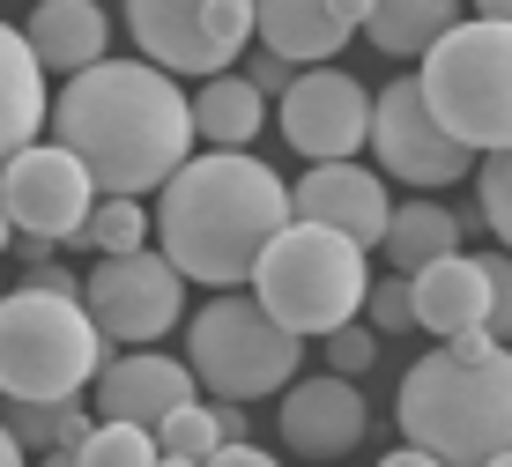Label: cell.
Returning a JSON list of instances; mask_svg holds the SVG:
<instances>
[{
  "label": "cell",
  "instance_id": "cell-1",
  "mask_svg": "<svg viewBox=\"0 0 512 467\" xmlns=\"http://www.w3.org/2000/svg\"><path fill=\"white\" fill-rule=\"evenodd\" d=\"M52 149L90 171L97 201H141L193 156L186 89L149 60H97L45 104Z\"/></svg>",
  "mask_w": 512,
  "mask_h": 467
},
{
  "label": "cell",
  "instance_id": "cell-2",
  "mask_svg": "<svg viewBox=\"0 0 512 467\" xmlns=\"http://www.w3.org/2000/svg\"><path fill=\"white\" fill-rule=\"evenodd\" d=\"M164 208H156V238H164V267L179 282H208V290H238L268 238L290 223V193L282 178L245 149H208L186 156L164 178Z\"/></svg>",
  "mask_w": 512,
  "mask_h": 467
},
{
  "label": "cell",
  "instance_id": "cell-3",
  "mask_svg": "<svg viewBox=\"0 0 512 467\" xmlns=\"http://www.w3.org/2000/svg\"><path fill=\"white\" fill-rule=\"evenodd\" d=\"M394 416H401V438L416 453H431L438 467H483L512 438V356L498 349L483 364H461V356L431 349L401 379Z\"/></svg>",
  "mask_w": 512,
  "mask_h": 467
},
{
  "label": "cell",
  "instance_id": "cell-4",
  "mask_svg": "<svg viewBox=\"0 0 512 467\" xmlns=\"http://www.w3.org/2000/svg\"><path fill=\"white\" fill-rule=\"evenodd\" d=\"M253 304L275 319L282 334H334L349 327V319L364 312V282H372V267H364V245H349L342 230H320V223H282L268 238V253L253 260Z\"/></svg>",
  "mask_w": 512,
  "mask_h": 467
},
{
  "label": "cell",
  "instance_id": "cell-5",
  "mask_svg": "<svg viewBox=\"0 0 512 467\" xmlns=\"http://www.w3.org/2000/svg\"><path fill=\"white\" fill-rule=\"evenodd\" d=\"M416 97L468 156L512 141V23H461L446 30L416 67Z\"/></svg>",
  "mask_w": 512,
  "mask_h": 467
},
{
  "label": "cell",
  "instance_id": "cell-6",
  "mask_svg": "<svg viewBox=\"0 0 512 467\" xmlns=\"http://www.w3.org/2000/svg\"><path fill=\"white\" fill-rule=\"evenodd\" d=\"M104 341L82 297H0V393L8 401H82L104 371Z\"/></svg>",
  "mask_w": 512,
  "mask_h": 467
},
{
  "label": "cell",
  "instance_id": "cell-7",
  "mask_svg": "<svg viewBox=\"0 0 512 467\" xmlns=\"http://www.w3.org/2000/svg\"><path fill=\"white\" fill-rule=\"evenodd\" d=\"M305 364V341L282 334L268 312H260L245 290H223L193 312L186 327V371L193 386H208L216 401H260V393H282Z\"/></svg>",
  "mask_w": 512,
  "mask_h": 467
},
{
  "label": "cell",
  "instance_id": "cell-8",
  "mask_svg": "<svg viewBox=\"0 0 512 467\" xmlns=\"http://www.w3.org/2000/svg\"><path fill=\"white\" fill-rule=\"evenodd\" d=\"M127 30L156 75H231L253 45V0H127Z\"/></svg>",
  "mask_w": 512,
  "mask_h": 467
},
{
  "label": "cell",
  "instance_id": "cell-9",
  "mask_svg": "<svg viewBox=\"0 0 512 467\" xmlns=\"http://www.w3.org/2000/svg\"><path fill=\"white\" fill-rule=\"evenodd\" d=\"M401 282H409L416 327H431L446 341L468 334V327L505 341V327H512V260H505V245L498 253H446V260L416 267V275H401Z\"/></svg>",
  "mask_w": 512,
  "mask_h": 467
},
{
  "label": "cell",
  "instance_id": "cell-10",
  "mask_svg": "<svg viewBox=\"0 0 512 467\" xmlns=\"http://www.w3.org/2000/svg\"><path fill=\"white\" fill-rule=\"evenodd\" d=\"M364 141H372V156H379L372 171H379V178H409L416 193H446L453 178H468V164H475L461 141L423 112L416 75H394V82L379 89L372 119H364Z\"/></svg>",
  "mask_w": 512,
  "mask_h": 467
},
{
  "label": "cell",
  "instance_id": "cell-11",
  "mask_svg": "<svg viewBox=\"0 0 512 467\" xmlns=\"http://www.w3.org/2000/svg\"><path fill=\"white\" fill-rule=\"evenodd\" d=\"M90 208H97V186H90V171L75 164L67 149H15L8 164H0V215H8V230H30L38 245H67V238H82V223H90Z\"/></svg>",
  "mask_w": 512,
  "mask_h": 467
},
{
  "label": "cell",
  "instance_id": "cell-12",
  "mask_svg": "<svg viewBox=\"0 0 512 467\" xmlns=\"http://www.w3.org/2000/svg\"><path fill=\"white\" fill-rule=\"evenodd\" d=\"M186 282L164 267V253H127V260H97V275L82 282V312L104 341L119 349H149L156 334L179 327Z\"/></svg>",
  "mask_w": 512,
  "mask_h": 467
},
{
  "label": "cell",
  "instance_id": "cell-13",
  "mask_svg": "<svg viewBox=\"0 0 512 467\" xmlns=\"http://www.w3.org/2000/svg\"><path fill=\"white\" fill-rule=\"evenodd\" d=\"M282 141L305 164H349L364 149V119H372V89L349 67H297L290 89L275 97Z\"/></svg>",
  "mask_w": 512,
  "mask_h": 467
},
{
  "label": "cell",
  "instance_id": "cell-14",
  "mask_svg": "<svg viewBox=\"0 0 512 467\" xmlns=\"http://www.w3.org/2000/svg\"><path fill=\"white\" fill-rule=\"evenodd\" d=\"M282 193H290V223L342 230V238L364 245V253L386 238V208H394L386 201V178L372 164H357V156H349V164H312L297 186H282Z\"/></svg>",
  "mask_w": 512,
  "mask_h": 467
},
{
  "label": "cell",
  "instance_id": "cell-15",
  "mask_svg": "<svg viewBox=\"0 0 512 467\" xmlns=\"http://www.w3.org/2000/svg\"><path fill=\"white\" fill-rule=\"evenodd\" d=\"M282 445H290L297 460H342L364 445V393L349 379H334V371H320V379H290L282 386Z\"/></svg>",
  "mask_w": 512,
  "mask_h": 467
},
{
  "label": "cell",
  "instance_id": "cell-16",
  "mask_svg": "<svg viewBox=\"0 0 512 467\" xmlns=\"http://www.w3.org/2000/svg\"><path fill=\"white\" fill-rule=\"evenodd\" d=\"M97 423H134V430H156L171 408L193 401V371L179 356H156V349H127V356H104L97 371Z\"/></svg>",
  "mask_w": 512,
  "mask_h": 467
},
{
  "label": "cell",
  "instance_id": "cell-17",
  "mask_svg": "<svg viewBox=\"0 0 512 467\" xmlns=\"http://www.w3.org/2000/svg\"><path fill=\"white\" fill-rule=\"evenodd\" d=\"M364 23V0H253L260 52L290 67H320L327 52H342Z\"/></svg>",
  "mask_w": 512,
  "mask_h": 467
},
{
  "label": "cell",
  "instance_id": "cell-18",
  "mask_svg": "<svg viewBox=\"0 0 512 467\" xmlns=\"http://www.w3.org/2000/svg\"><path fill=\"white\" fill-rule=\"evenodd\" d=\"M23 45L38 60V75H82V67H97L112 52V15L97 0H38Z\"/></svg>",
  "mask_w": 512,
  "mask_h": 467
},
{
  "label": "cell",
  "instance_id": "cell-19",
  "mask_svg": "<svg viewBox=\"0 0 512 467\" xmlns=\"http://www.w3.org/2000/svg\"><path fill=\"white\" fill-rule=\"evenodd\" d=\"M45 75H38V60H30V45H23V30L15 23H0V164H8L15 149H30L45 127Z\"/></svg>",
  "mask_w": 512,
  "mask_h": 467
},
{
  "label": "cell",
  "instance_id": "cell-20",
  "mask_svg": "<svg viewBox=\"0 0 512 467\" xmlns=\"http://www.w3.org/2000/svg\"><path fill=\"white\" fill-rule=\"evenodd\" d=\"M461 23V0H364V38L386 60H423L446 30Z\"/></svg>",
  "mask_w": 512,
  "mask_h": 467
},
{
  "label": "cell",
  "instance_id": "cell-21",
  "mask_svg": "<svg viewBox=\"0 0 512 467\" xmlns=\"http://www.w3.org/2000/svg\"><path fill=\"white\" fill-rule=\"evenodd\" d=\"M193 112V134L216 141V149H245V141H260V119H268V97H260L245 75H208L201 97H186Z\"/></svg>",
  "mask_w": 512,
  "mask_h": 467
},
{
  "label": "cell",
  "instance_id": "cell-22",
  "mask_svg": "<svg viewBox=\"0 0 512 467\" xmlns=\"http://www.w3.org/2000/svg\"><path fill=\"white\" fill-rule=\"evenodd\" d=\"M386 260H394V275H416V267H431V260H446V253H461V230H453V208H438L431 193L409 208H386Z\"/></svg>",
  "mask_w": 512,
  "mask_h": 467
},
{
  "label": "cell",
  "instance_id": "cell-23",
  "mask_svg": "<svg viewBox=\"0 0 512 467\" xmlns=\"http://www.w3.org/2000/svg\"><path fill=\"white\" fill-rule=\"evenodd\" d=\"M82 245H97L104 260L149 253V215H141V201H97L90 223H82Z\"/></svg>",
  "mask_w": 512,
  "mask_h": 467
},
{
  "label": "cell",
  "instance_id": "cell-24",
  "mask_svg": "<svg viewBox=\"0 0 512 467\" xmlns=\"http://www.w3.org/2000/svg\"><path fill=\"white\" fill-rule=\"evenodd\" d=\"M149 438H156V460H193V467H201V460H208V453H216V445H223V438H216V416H208L201 401L171 408V416L156 423Z\"/></svg>",
  "mask_w": 512,
  "mask_h": 467
},
{
  "label": "cell",
  "instance_id": "cell-25",
  "mask_svg": "<svg viewBox=\"0 0 512 467\" xmlns=\"http://www.w3.org/2000/svg\"><path fill=\"white\" fill-rule=\"evenodd\" d=\"M67 460L75 467H156V438L134 430V423H97Z\"/></svg>",
  "mask_w": 512,
  "mask_h": 467
},
{
  "label": "cell",
  "instance_id": "cell-26",
  "mask_svg": "<svg viewBox=\"0 0 512 467\" xmlns=\"http://www.w3.org/2000/svg\"><path fill=\"white\" fill-rule=\"evenodd\" d=\"M475 178V215H483V230H498V245L512 238V149H490L468 164Z\"/></svg>",
  "mask_w": 512,
  "mask_h": 467
},
{
  "label": "cell",
  "instance_id": "cell-27",
  "mask_svg": "<svg viewBox=\"0 0 512 467\" xmlns=\"http://www.w3.org/2000/svg\"><path fill=\"white\" fill-rule=\"evenodd\" d=\"M327 341V371H334V379H357V371H372L379 364V334L372 327H357V319H349V327H334V334H320Z\"/></svg>",
  "mask_w": 512,
  "mask_h": 467
},
{
  "label": "cell",
  "instance_id": "cell-28",
  "mask_svg": "<svg viewBox=\"0 0 512 467\" xmlns=\"http://www.w3.org/2000/svg\"><path fill=\"white\" fill-rule=\"evenodd\" d=\"M364 312H372V334H416V312H409V282H401V275H379V282H364Z\"/></svg>",
  "mask_w": 512,
  "mask_h": 467
},
{
  "label": "cell",
  "instance_id": "cell-29",
  "mask_svg": "<svg viewBox=\"0 0 512 467\" xmlns=\"http://www.w3.org/2000/svg\"><path fill=\"white\" fill-rule=\"evenodd\" d=\"M0 430L15 438V453H52V401H15Z\"/></svg>",
  "mask_w": 512,
  "mask_h": 467
},
{
  "label": "cell",
  "instance_id": "cell-30",
  "mask_svg": "<svg viewBox=\"0 0 512 467\" xmlns=\"http://www.w3.org/2000/svg\"><path fill=\"white\" fill-rule=\"evenodd\" d=\"M90 430H97V416L82 401H52V453H75Z\"/></svg>",
  "mask_w": 512,
  "mask_h": 467
},
{
  "label": "cell",
  "instance_id": "cell-31",
  "mask_svg": "<svg viewBox=\"0 0 512 467\" xmlns=\"http://www.w3.org/2000/svg\"><path fill=\"white\" fill-rule=\"evenodd\" d=\"M15 290H30V297H82V282L67 275V267H52V260H30V275L15 282Z\"/></svg>",
  "mask_w": 512,
  "mask_h": 467
},
{
  "label": "cell",
  "instance_id": "cell-32",
  "mask_svg": "<svg viewBox=\"0 0 512 467\" xmlns=\"http://www.w3.org/2000/svg\"><path fill=\"white\" fill-rule=\"evenodd\" d=\"M290 75H297V67L275 60V52H253V67H245V82H253L260 97H282V89H290Z\"/></svg>",
  "mask_w": 512,
  "mask_h": 467
},
{
  "label": "cell",
  "instance_id": "cell-33",
  "mask_svg": "<svg viewBox=\"0 0 512 467\" xmlns=\"http://www.w3.org/2000/svg\"><path fill=\"white\" fill-rule=\"evenodd\" d=\"M201 467H282L275 453H260V445H216Z\"/></svg>",
  "mask_w": 512,
  "mask_h": 467
},
{
  "label": "cell",
  "instance_id": "cell-34",
  "mask_svg": "<svg viewBox=\"0 0 512 467\" xmlns=\"http://www.w3.org/2000/svg\"><path fill=\"white\" fill-rule=\"evenodd\" d=\"M208 416H216V438H223V445H253V438H245V430H253V423H245V408H238V401L208 408Z\"/></svg>",
  "mask_w": 512,
  "mask_h": 467
},
{
  "label": "cell",
  "instance_id": "cell-35",
  "mask_svg": "<svg viewBox=\"0 0 512 467\" xmlns=\"http://www.w3.org/2000/svg\"><path fill=\"white\" fill-rule=\"evenodd\" d=\"M461 8H475V23H512V0H461Z\"/></svg>",
  "mask_w": 512,
  "mask_h": 467
},
{
  "label": "cell",
  "instance_id": "cell-36",
  "mask_svg": "<svg viewBox=\"0 0 512 467\" xmlns=\"http://www.w3.org/2000/svg\"><path fill=\"white\" fill-rule=\"evenodd\" d=\"M379 467H438V460H431V453H416V445H401V453H386Z\"/></svg>",
  "mask_w": 512,
  "mask_h": 467
},
{
  "label": "cell",
  "instance_id": "cell-37",
  "mask_svg": "<svg viewBox=\"0 0 512 467\" xmlns=\"http://www.w3.org/2000/svg\"><path fill=\"white\" fill-rule=\"evenodd\" d=\"M0 467H23V453H15V438L0 430Z\"/></svg>",
  "mask_w": 512,
  "mask_h": 467
},
{
  "label": "cell",
  "instance_id": "cell-38",
  "mask_svg": "<svg viewBox=\"0 0 512 467\" xmlns=\"http://www.w3.org/2000/svg\"><path fill=\"white\" fill-rule=\"evenodd\" d=\"M38 467H75V460H67V453H45V460H38Z\"/></svg>",
  "mask_w": 512,
  "mask_h": 467
},
{
  "label": "cell",
  "instance_id": "cell-39",
  "mask_svg": "<svg viewBox=\"0 0 512 467\" xmlns=\"http://www.w3.org/2000/svg\"><path fill=\"white\" fill-rule=\"evenodd\" d=\"M483 467H512V453H490V460H483Z\"/></svg>",
  "mask_w": 512,
  "mask_h": 467
},
{
  "label": "cell",
  "instance_id": "cell-40",
  "mask_svg": "<svg viewBox=\"0 0 512 467\" xmlns=\"http://www.w3.org/2000/svg\"><path fill=\"white\" fill-rule=\"evenodd\" d=\"M0 253H8V215H0Z\"/></svg>",
  "mask_w": 512,
  "mask_h": 467
},
{
  "label": "cell",
  "instance_id": "cell-41",
  "mask_svg": "<svg viewBox=\"0 0 512 467\" xmlns=\"http://www.w3.org/2000/svg\"><path fill=\"white\" fill-rule=\"evenodd\" d=\"M156 467H193V460H156Z\"/></svg>",
  "mask_w": 512,
  "mask_h": 467
}]
</instances>
